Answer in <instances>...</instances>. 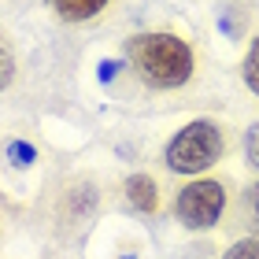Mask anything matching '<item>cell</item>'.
Masks as SVG:
<instances>
[{"label":"cell","mask_w":259,"mask_h":259,"mask_svg":"<svg viewBox=\"0 0 259 259\" xmlns=\"http://www.w3.org/2000/svg\"><path fill=\"white\" fill-rule=\"evenodd\" d=\"M130 67L148 89H182L196 74V52L193 45L167 30H152L130 37Z\"/></svg>","instance_id":"cell-1"},{"label":"cell","mask_w":259,"mask_h":259,"mask_svg":"<svg viewBox=\"0 0 259 259\" xmlns=\"http://www.w3.org/2000/svg\"><path fill=\"white\" fill-rule=\"evenodd\" d=\"M222 156H226V134H222V126L215 119L185 122L178 134L167 141V148H163L167 170L182 174V178H200V174H207Z\"/></svg>","instance_id":"cell-2"},{"label":"cell","mask_w":259,"mask_h":259,"mask_svg":"<svg viewBox=\"0 0 259 259\" xmlns=\"http://www.w3.org/2000/svg\"><path fill=\"white\" fill-rule=\"evenodd\" d=\"M226 204H230V196L219 178H193L174 196V219L193 233H207L222 222Z\"/></svg>","instance_id":"cell-3"},{"label":"cell","mask_w":259,"mask_h":259,"mask_svg":"<svg viewBox=\"0 0 259 259\" xmlns=\"http://www.w3.org/2000/svg\"><path fill=\"white\" fill-rule=\"evenodd\" d=\"M122 189H126V200L134 211H141V215H156L159 211V185L152 174H130Z\"/></svg>","instance_id":"cell-4"},{"label":"cell","mask_w":259,"mask_h":259,"mask_svg":"<svg viewBox=\"0 0 259 259\" xmlns=\"http://www.w3.org/2000/svg\"><path fill=\"white\" fill-rule=\"evenodd\" d=\"M108 4L111 0H52L56 15H60L63 22H89V19H97Z\"/></svg>","instance_id":"cell-5"},{"label":"cell","mask_w":259,"mask_h":259,"mask_svg":"<svg viewBox=\"0 0 259 259\" xmlns=\"http://www.w3.org/2000/svg\"><path fill=\"white\" fill-rule=\"evenodd\" d=\"M237 219L248 230V237H259V182L244 185V193L237 200Z\"/></svg>","instance_id":"cell-6"},{"label":"cell","mask_w":259,"mask_h":259,"mask_svg":"<svg viewBox=\"0 0 259 259\" xmlns=\"http://www.w3.org/2000/svg\"><path fill=\"white\" fill-rule=\"evenodd\" d=\"M241 78H244V85H248L252 97H259V37H252L248 52H244V60H241Z\"/></svg>","instance_id":"cell-7"},{"label":"cell","mask_w":259,"mask_h":259,"mask_svg":"<svg viewBox=\"0 0 259 259\" xmlns=\"http://www.w3.org/2000/svg\"><path fill=\"white\" fill-rule=\"evenodd\" d=\"M8 156H11L15 167H33V163H37V148L26 145V141H11V145H8Z\"/></svg>","instance_id":"cell-8"},{"label":"cell","mask_w":259,"mask_h":259,"mask_svg":"<svg viewBox=\"0 0 259 259\" xmlns=\"http://www.w3.org/2000/svg\"><path fill=\"white\" fill-rule=\"evenodd\" d=\"M222 259H259V237H241V241H233Z\"/></svg>","instance_id":"cell-9"},{"label":"cell","mask_w":259,"mask_h":259,"mask_svg":"<svg viewBox=\"0 0 259 259\" xmlns=\"http://www.w3.org/2000/svg\"><path fill=\"white\" fill-rule=\"evenodd\" d=\"M11 81H15V56H11L8 41L0 37V93H4Z\"/></svg>","instance_id":"cell-10"},{"label":"cell","mask_w":259,"mask_h":259,"mask_svg":"<svg viewBox=\"0 0 259 259\" xmlns=\"http://www.w3.org/2000/svg\"><path fill=\"white\" fill-rule=\"evenodd\" d=\"M244 159H248V167L259 174V122H252L244 130Z\"/></svg>","instance_id":"cell-11"}]
</instances>
